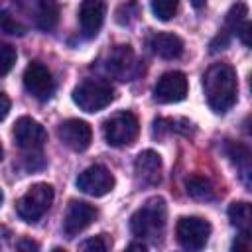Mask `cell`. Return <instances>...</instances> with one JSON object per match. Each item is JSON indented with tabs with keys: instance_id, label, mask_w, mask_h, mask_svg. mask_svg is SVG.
<instances>
[{
	"instance_id": "cell-25",
	"label": "cell",
	"mask_w": 252,
	"mask_h": 252,
	"mask_svg": "<svg viewBox=\"0 0 252 252\" xmlns=\"http://www.w3.org/2000/svg\"><path fill=\"white\" fill-rule=\"evenodd\" d=\"M79 248H81V250H89V252H104V250L108 248V244H106V240H104V234H100V236L87 238L85 242L79 244Z\"/></svg>"
},
{
	"instance_id": "cell-10",
	"label": "cell",
	"mask_w": 252,
	"mask_h": 252,
	"mask_svg": "<svg viewBox=\"0 0 252 252\" xmlns=\"http://www.w3.org/2000/svg\"><path fill=\"white\" fill-rule=\"evenodd\" d=\"M24 87L37 100L51 98V94L55 91V83H53L51 71L39 61H32L26 67V71H24Z\"/></svg>"
},
{
	"instance_id": "cell-26",
	"label": "cell",
	"mask_w": 252,
	"mask_h": 252,
	"mask_svg": "<svg viewBox=\"0 0 252 252\" xmlns=\"http://www.w3.org/2000/svg\"><path fill=\"white\" fill-rule=\"evenodd\" d=\"M238 39L246 45V47H250L252 49V22H244L240 28H238Z\"/></svg>"
},
{
	"instance_id": "cell-33",
	"label": "cell",
	"mask_w": 252,
	"mask_h": 252,
	"mask_svg": "<svg viewBox=\"0 0 252 252\" xmlns=\"http://www.w3.org/2000/svg\"><path fill=\"white\" fill-rule=\"evenodd\" d=\"M250 91H252V75H250Z\"/></svg>"
},
{
	"instance_id": "cell-27",
	"label": "cell",
	"mask_w": 252,
	"mask_h": 252,
	"mask_svg": "<svg viewBox=\"0 0 252 252\" xmlns=\"http://www.w3.org/2000/svg\"><path fill=\"white\" fill-rule=\"evenodd\" d=\"M240 179H242L244 187L252 191V161H250V163H248L244 169H240Z\"/></svg>"
},
{
	"instance_id": "cell-1",
	"label": "cell",
	"mask_w": 252,
	"mask_h": 252,
	"mask_svg": "<svg viewBox=\"0 0 252 252\" xmlns=\"http://www.w3.org/2000/svg\"><path fill=\"white\" fill-rule=\"evenodd\" d=\"M203 91L211 110H215L217 114L230 110L238 98V83L234 69L226 63L211 65L203 75Z\"/></svg>"
},
{
	"instance_id": "cell-7",
	"label": "cell",
	"mask_w": 252,
	"mask_h": 252,
	"mask_svg": "<svg viewBox=\"0 0 252 252\" xmlns=\"http://www.w3.org/2000/svg\"><path fill=\"white\" fill-rule=\"evenodd\" d=\"M12 134H14L16 146L20 150H24V152H41V148L47 142L45 128L37 120L30 118V116L18 118L16 124H14V132Z\"/></svg>"
},
{
	"instance_id": "cell-2",
	"label": "cell",
	"mask_w": 252,
	"mask_h": 252,
	"mask_svg": "<svg viewBox=\"0 0 252 252\" xmlns=\"http://www.w3.org/2000/svg\"><path fill=\"white\" fill-rule=\"evenodd\" d=\"M165 201L161 197H152L130 217V230L140 240H156L165 228Z\"/></svg>"
},
{
	"instance_id": "cell-22",
	"label": "cell",
	"mask_w": 252,
	"mask_h": 252,
	"mask_svg": "<svg viewBox=\"0 0 252 252\" xmlns=\"http://www.w3.org/2000/svg\"><path fill=\"white\" fill-rule=\"evenodd\" d=\"M246 14H248V10H246V4L244 2H236L230 10H228V14H226V26H224V30L228 32V33H232V32H238V28L244 24V18H246Z\"/></svg>"
},
{
	"instance_id": "cell-31",
	"label": "cell",
	"mask_w": 252,
	"mask_h": 252,
	"mask_svg": "<svg viewBox=\"0 0 252 252\" xmlns=\"http://www.w3.org/2000/svg\"><path fill=\"white\" fill-rule=\"evenodd\" d=\"M128 250H146V246L144 244H130Z\"/></svg>"
},
{
	"instance_id": "cell-14",
	"label": "cell",
	"mask_w": 252,
	"mask_h": 252,
	"mask_svg": "<svg viewBox=\"0 0 252 252\" xmlns=\"http://www.w3.org/2000/svg\"><path fill=\"white\" fill-rule=\"evenodd\" d=\"M96 209L85 201H71V205L67 207L65 219H63V232L73 238L79 232H83L94 219H96Z\"/></svg>"
},
{
	"instance_id": "cell-4",
	"label": "cell",
	"mask_w": 252,
	"mask_h": 252,
	"mask_svg": "<svg viewBox=\"0 0 252 252\" xmlns=\"http://www.w3.org/2000/svg\"><path fill=\"white\" fill-rule=\"evenodd\" d=\"M53 203V187L49 183L32 185L16 203V213L24 222H37Z\"/></svg>"
},
{
	"instance_id": "cell-32",
	"label": "cell",
	"mask_w": 252,
	"mask_h": 252,
	"mask_svg": "<svg viewBox=\"0 0 252 252\" xmlns=\"http://www.w3.org/2000/svg\"><path fill=\"white\" fill-rule=\"evenodd\" d=\"M203 2H205V0H193V4H195V6H201Z\"/></svg>"
},
{
	"instance_id": "cell-3",
	"label": "cell",
	"mask_w": 252,
	"mask_h": 252,
	"mask_svg": "<svg viewBox=\"0 0 252 252\" xmlns=\"http://www.w3.org/2000/svg\"><path fill=\"white\" fill-rule=\"evenodd\" d=\"M73 102L85 112H98L114 100V89L102 79H85L73 89Z\"/></svg>"
},
{
	"instance_id": "cell-21",
	"label": "cell",
	"mask_w": 252,
	"mask_h": 252,
	"mask_svg": "<svg viewBox=\"0 0 252 252\" xmlns=\"http://www.w3.org/2000/svg\"><path fill=\"white\" fill-rule=\"evenodd\" d=\"M179 8V0H152V12L159 22H169Z\"/></svg>"
},
{
	"instance_id": "cell-6",
	"label": "cell",
	"mask_w": 252,
	"mask_h": 252,
	"mask_svg": "<svg viewBox=\"0 0 252 252\" xmlns=\"http://www.w3.org/2000/svg\"><path fill=\"white\" fill-rule=\"evenodd\" d=\"M175 234L185 250H201L211 236V224L201 217H181L177 220Z\"/></svg>"
},
{
	"instance_id": "cell-28",
	"label": "cell",
	"mask_w": 252,
	"mask_h": 252,
	"mask_svg": "<svg viewBox=\"0 0 252 252\" xmlns=\"http://www.w3.org/2000/svg\"><path fill=\"white\" fill-rule=\"evenodd\" d=\"M0 102H2V108H0V120H4L8 116V110H10V98L6 93H0Z\"/></svg>"
},
{
	"instance_id": "cell-16",
	"label": "cell",
	"mask_w": 252,
	"mask_h": 252,
	"mask_svg": "<svg viewBox=\"0 0 252 252\" xmlns=\"http://www.w3.org/2000/svg\"><path fill=\"white\" fill-rule=\"evenodd\" d=\"M228 220L238 230V238L252 244V203L234 201L228 207Z\"/></svg>"
},
{
	"instance_id": "cell-30",
	"label": "cell",
	"mask_w": 252,
	"mask_h": 252,
	"mask_svg": "<svg viewBox=\"0 0 252 252\" xmlns=\"http://www.w3.org/2000/svg\"><path fill=\"white\" fill-rule=\"evenodd\" d=\"M242 130H244V134L252 140V118H246V120L242 122Z\"/></svg>"
},
{
	"instance_id": "cell-13",
	"label": "cell",
	"mask_w": 252,
	"mask_h": 252,
	"mask_svg": "<svg viewBox=\"0 0 252 252\" xmlns=\"http://www.w3.org/2000/svg\"><path fill=\"white\" fill-rule=\"evenodd\" d=\"M134 179L140 187H154L161 181V156L154 150H144L134 159Z\"/></svg>"
},
{
	"instance_id": "cell-12",
	"label": "cell",
	"mask_w": 252,
	"mask_h": 252,
	"mask_svg": "<svg viewBox=\"0 0 252 252\" xmlns=\"http://www.w3.org/2000/svg\"><path fill=\"white\" fill-rule=\"evenodd\" d=\"M59 140L73 152H85L93 142V130L85 120L69 118L63 120L57 128Z\"/></svg>"
},
{
	"instance_id": "cell-15",
	"label": "cell",
	"mask_w": 252,
	"mask_h": 252,
	"mask_svg": "<svg viewBox=\"0 0 252 252\" xmlns=\"http://www.w3.org/2000/svg\"><path fill=\"white\" fill-rule=\"evenodd\" d=\"M104 16H106V6L102 0H83L79 10V24L83 35L94 37L104 24Z\"/></svg>"
},
{
	"instance_id": "cell-18",
	"label": "cell",
	"mask_w": 252,
	"mask_h": 252,
	"mask_svg": "<svg viewBox=\"0 0 252 252\" xmlns=\"http://www.w3.org/2000/svg\"><path fill=\"white\" fill-rule=\"evenodd\" d=\"M30 6L33 12V22L39 30L49 32L57 26V20H59L57 0H30Z\"/></svg>"
},
{
	"instance_id": "cell-20",
	"label": "cell",
	"mask_w": 252,
	"mask_h": 252,
	"mask_svg": "<svg viewBox=\"0 0 252 252\" xmlns=\"http://www.w3.org/2000/svg\"><path fill=\"white\" fill-rule=\"evenodd\" d=\"M224 154L228 156V159L238 167V169H244L250 161H252V152L240 144V142H232V140H226L224 144Z\"/></svg>"
},
{
	"instance_id": "cell-19",
	"label": "cell",
	"mask_w": 252,
	"mask_h": 252,
	"mask_svg": "<svg viewBox=\"0 0 252 252\" xmlns=\"http://www.w3.org/2000/svg\"><path fill=\"white\" fill-rule=\"evenodd\" d=\"M185 189L187 195L195 201H213L217 197L215 185L211 183V179L203 177V175H191L185 181Z\"/></svg>"
},
{
	"instance_id": "cell-8",
	"label": "cell",
	"mask_w": 252,
	"mask_h": 252,
	"mask_svg": "<svg viewBox=\"0 0 252 252\" xmlns=\"http://www.w3.org/2000/svg\"><path fill=\"white\" fill-rule=\"evenodd\" d=\"M77 189L91 195V197H102L106 193L112 191L114 187V175L110 173V169H106L104 165H91L87 169H83L75 181Z\"/></svg>"
},
{
	"instance_id": "cell-23",
	"label": "cell",
	"mask_w": 252,
	"mask_h": 252,
	"mask_svg": "<svg viewBox=\"0 0 252 252\" xmlns=\"http://www.w3.org/2000/svg\"><path fill=\"white\" fill-rule=\"evenodd\" d=\"M16 57H18V53H16V49H14L12 45L4 43V45L0 47V75H2V77H6V75L10 73V69H12L14 63H16Z\"/></svg>"
},
{
	"instance_id": "cell-29",
	"label": "cell",
	"mask_w": 252,
	"mask_h": 252,
	"mask_svg": "<svg viewBox=\"0 0 252 252\" xmlns=\"http://www.w3.org/2000/svg\"><path fill=\"white\" fill-rule=\"evenodd\" d=\"M16 248H18V250H30V252L33 250V252H35V250H37L39 246H37L35 242H32V240H28V238H22V240H20V242L16 244Z\"/></svg>"
},
{
	"instance_id": "cell-11",
	"label": "cell",
	"mask_w": 252,
	"mask_h": 252,
	"mask_svg": "<svg viewBox=\"0 0 252 252\" xmlns=\"http://www.w3.org/2000/svg\"><path fill=\"white\" fill-rule=\"evenodd\" d=\"M187 77L181 71H167L158 79L154 87V98L163 104L179 102L187 96Z\"/></svg>"
},
{
	"instance_id": "cell-9",
	"label": "cell",
	"mask_w": 252,
	"mask_h": 252,
	"mask_svg": "<svg viewBox=\"0 0 252 252\" xmlns=\"http://www.w3.org/2000/svg\"><path fill=\"white\" fill-rule=\"evenodd\" d=\"M106 71L118 81H132L140 75L142 67L130 45H116L106 57Z\"/></svg>"
},
{
	"instance_id": "cell-17",
	"label": "cell",
	"mask_w": 252,
	"mask_h": 252,
	"mask_svg": "<svg viewBox=\"0 0 252 252\" xmlns=\"http://www.w3.org/2000/svg\"><path fill=\"white\" fill-rule=\"evenodd\" d=\"M148 43H150V49L158 57H161V59H177L183 53V41H181V37L175 35V33H169V32L154 33Z\"/></svg>"
},
{
	"instance_id": "cell-5",
	"label": "cell",
	"mask_w": 252,
	"mask_h": 252,
	"mask_svg": "<svg viewBox=\"0 0 252 252\" xmlns=\"http://www.w3.org/2000/svg\"><path fill=\"white\" fill-rule=\"evenodd\" d=\"M102 130H104V140L110 146L122 148V146L134 144V140L138 138V132H140V122L132 112L122 110V112L112 114L104 122Z\"/></svg>"
},
{
	"instance_id": "cell-24",
	"label": "cell",
	"mask_w": 252,
	"mask_h": 252,
	"mask_svg": "<svg viewBox=\"0 0 252 252\" xmlns=\"http://www.w3.org/2000/svg\"><path fill=\"white\" fill-rule=\"evenodd\" d=\"M0 26H2V32H4V33H8V35H24V33H26V28H24L20 22H16V20H14L6 10L2 12Z\"/></svg>"
}]
</instances>
